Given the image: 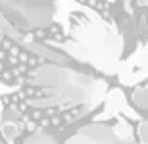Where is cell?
I'll use <instances>...</instances> for the list:
<instances>
[{
	"instance_id": "obj_1",
	"label": "cell",
	"mask_w": 148,
	"mask_h": 144,
	"mask_svg": "<svg viewBox=\"0 0 148 144\" xmlns=\"http://www.w3.org/2000/svg\"><path fill=\"white\" fill-rule=\"evenodd\" d=\"M79 133L87 140H108V142L115 140L114 133L108 127H104V125H88V127H83Z\"/></svg>"
},
{
	"instance_id": "obj_2",
	"label": "cell",
	"mask_w": 148,
	"mask_h": 144,
	"mask_svg": "<svg viewBox=\"0 0 148 144\" xmlns=\"http://www.w3.org/2000/svg\"><path fill=\"white\" fill-rule=\"evenodd\" d=\"M0 131H2V134H4V139L12 142V140H16V136L19 134L21 129L17 127L14 121H4V123H2V127H0Z\"/></svg>"
},
{
	"instance_id": "obj_3",
	"label": "cell",
	"mask_w": 148,
	"mask_h": 144,
	"mask_svg": "<svg viewBox=\"0 0 148 144\" xmlns=\"http://www.w3.org/2000/svg\"><path fill=\"white\" fill-rule=\"evenodd\" d=\"M133 102L140 108H148V89H137L133 92Z\"/></svg>"
},
{
	"instance_id": "obj_4",
	"label": "cell",
	"mask_w": 148,
	"mask_h": 144,
	"mask_svg": "<svg viewBox=\"0 0 148 144\" xmlns=\"http://www.w3.org/2000/svg\"><path fill=\"white\" fill-rule=\"evenodd\" d=\"M16 119H19V111L16 110V108H6V115H4V121H16Z\"/></svg>"
},
{
	"instance_id": "obj_5",
	"label": "cell",
	"mask_w": 148,
	"mask_h": 144,
	"mask_svg": "<svg viewBox=\"0 0 148 144\" xmlns=\"http://www.w3.org/2000/svg\"><path fill=\"white\" fill-rule=\"evenodd\" d=\"M138 134H140V140L148 142V121H140L138 125Z\"/></svg>"
},
{
	"instance_id": "obj_6",
	"label": "cell",
	"mask_w": 148,
	"mask_h": 144,
	"mask_svg": "<svg viewBox=\"0 0 148 144\" xmlns=\"http://www.w3.org/2000/svg\"><path fill=\"white\" fill-rule=\"evenodd\" d=\"M27 142H54V139L48 136V134H35V136H31Z\"/></svg>"
},
{
	"instance_id": "obj_7",
	"label": "cell",
	"mask_w": 148,
	"mask_h": 144,
	"mask_svg": "<svg viewBox=\"0 0 148 144\" xmlns=\"http://www.w3.org/2000/svg\"><path fill=\"white\" fill-rule=\"evenodd\" d=\"M123 4H125V12H127V14H133V8H131V0H123Z\"/></svg>"
},
{
	"instance_id": "obj_8",
	"label": "cell",
	"mask_w": 148,
	"mask_h": 144,
	"mask_svg": "<svg viewBox=\"0 0 148 144\" xmlns=\"http://www.w3.org/2000/svg\"><path fill=\"white\" fill-rule=\"evenodd\" d=\"M25 127H27V131H35V129H37V123H35V121H27V123H25Z\"/></svg>"
},
{
	"instance_id": "obj_9",
	"label": "cell",
	"mask_w": 148,
	"mask_h": 144,
	"mask_svg": "<svg viewBox=\"0 0 148 144\" xmlns=\"http://www.w3.org/2000/svg\"><path fill=\"white\" fill-rule=\"evenodd\" d=\"M17 60L25 63V61H27V54H23V52H19V54H17Z\"/></svg>"
},
{
	"instance_id": "obj_10",
	"label": "cell",
	"mask_w": 148,
	"mask_h": 144,
	"mask_svg": "<svg viewBox=\"0 0 148 144\" xmlns=\"http://www.w3.org/2000/svg\"><path fill=\"white\" fill-rule=\"evenodd\" d=\"M10 54L12 56H17V54H19V48H17V46H10Z\"/></svg>"
},
{
	"instance_id": "obj_11",
	"label": "cell",
	"mask_w": 148,
	"mask_h": 144,
	"mask_svg": "<svg viewBox=\"0 0 148 144\" xmlns=\"http://www.w3.org/2000/svg\"><path fill=\"white\" fill-rule=\"evenodd\" d=\"M137 6H140V8H146V6H148V0H137Z\"/></svg>"
},
{
	"instance_id": "obj_12",
	"label": "cell",
	"mask_w": 148,
	"mask_h": 144,
	"mask_svg": "<svg viewBox=\"0 0 148 144\" xmlns=\"http://www.w3.org/2000/svg\"><path fill=\"white\" fill-rule=\"evenodd\" d=\"M0 69H2V63H0Z\"/></svg>"
},
{
	"instance_id": "obj_13",
	"label": "cell",
	"mask_w": 148,
	"mask_h": 144,
	"mask_svg": "<svg viewBox=\"0 0 148 144\" xmlns=\"http://www.w3.org/2000/svg\"><path fill=\"white\" fill-rule=\"evenodd\" d=\"M108 2H114V0H108Z\"/></svg>"
}]
</instances>
